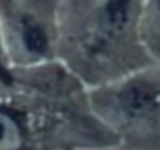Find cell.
<instances>
[{"label": "cell", "mask_w": 160, "mask_h": 150, "mask_svg": "<svg viewBox=\"0 0 160 150\" xmlns=\"http://www.w3.org/2000/svg\"><path fill=\"white\" fill-rule=\"evenodd\" d=\"M87 97L94 117L118 142L160 150V64L90 88Z\"/></svg>", "instance_id": "7a4b0ae2"}, {"label": "cell", "mask_w": 160, "mask_h": 150, "mask_svg": "<svg viewBox=\"0 0 160 150\" xmlns=\"http://www.w3.org/2000/svg\"><path fill=\"white\" fill-rule=\"evenodd\" d=\"M138 31L151 63L160 64V0H141Z\"/></svg>", "instance_id": "277c9868"}, {"label": "cell", "mask_w": 160, "mask_h": 150, "mask_svg": "<svg viewBox=\"0 0 160 150\" xmlns=\"http://www.w3.org/2000/svg\"><path fill=\"white\" fill-rule=\"evenodd\" d=\"M71 150H151V148L127 145V144H122V142H113V144L94 145V147H77V148H71Z\"/></svg>", "instance_id": "52a82bcc"}, {"label": "cell", "mask_w": 160, "mask_h": 150, "mask_svg": "<svg viewBox=\"0 0 160 150\" xmlns=\"http://www.w3.org/2000/svg\"><path fill=\"white\" fill-rule=\"evenodd\" d=\"M60 0H0V28L13 70L58 61Z\"/></svg>", "instance_id": "3957f363"}, {"label": "cell", "mask_w": 160, "mask_h": 150, "mask_svg": "<svg viewBox=\"0 0 160 150\" xmlns=\"http://www.w3.org/2000/svg\"><path fill=\"white\" fill-rule=\"evenodd\" d=\"M27 145L25 127L19 117L0 111V150H24Z\"/></svg>", "instance_id": "5b68a950"}, {"label": "cell", "mask_w": 160, "mask_h": 150, "mask_svg": "<svg viewBox=\"0 0 160 150\" xmlns=\"http://www.w3.org/2000/svg\"><path fill=\"white\" fill-rule=\"evenodd\" d=\"M141 0H60L58 61L87 89L151 63L138 31Z\"/></svg>", "instance_id": "6da1fadb"}, {"label": "cell", "mask_w": 160, "mask_h": 150, "mask_svg": "<svg viewBox=\"0 0 160 150\" xmlns=\"http://www.w3.org/2000/svg\"><path fill=\"white\" fill-rule=\"evenodd\" d=\"M14 82V70L10 64L2 28H0V85L2 86H11Z\"/></svg>", "instance_id": "8992f818"}]
</instances>
